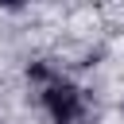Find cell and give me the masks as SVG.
<instances>
[{"instance_id":"cell-1","label":"cell","mask_w":124,"mask_h":124,"mask_svg":"<svg viewBox=\"0 0 124 124\" xmlns=\"http://www.w3.org/2000/svg\"><path fill=\"white\" fill-rule=\"evenodd\" d=\"M35 78L46 81V85H43V101H46L54 124H81V120H85L89 108H85V93H81V89H74V85L62 81V78H50L43 66L35 70Z\"/></svg>"}]
</instances>
